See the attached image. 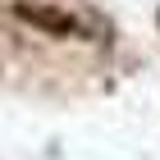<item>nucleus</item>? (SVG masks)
I'll list each match as a JSON object with an SVG mask.
<instances>
[{"mask_svg": "<svg viewBox=\"0 0 160 160\" xmlns=\"http://www.w3.org/2000/svg\"><path fill=\"white\" fill-rule=\"evenodd\" d=\"M9 18L46 41H92V28L55 0H9Z\"/></svg>", "mask_w": 160, "mask_h": 160, "instance_id": "nucleus-1", "label": "nucleus"}]
</instances>
